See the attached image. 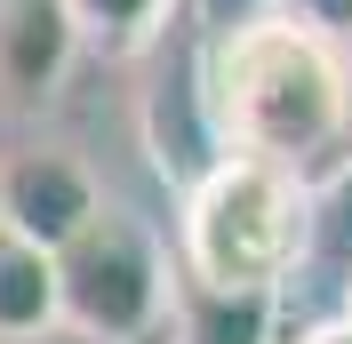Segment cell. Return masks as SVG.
<instances>
[{
    "label": "cell",
    "mask_w": 352,
    "mask_h": 344,
    "mask_svg": "<svg viewBox=\"0 0 352 344\" xmlns=\"http://www.w3.org/2000/svg\"><path fill=\"white\" fill-rule=\"evenodd\" d=\"M305 216H312L305 224V264L320 257V264H336V280H352V160L312 184Z\"/></svg>",
    "instance_id": "ba28073f"
},
{
    "label": "cell",
    "mask_w": 352,
    "mask_h": 344,
    "mask_svg": "<svg viewBox=\"0 0 352 344\" xmlns=\"http://www.w3.org/2000/svg\"><path fill=\"white\" fill-rule=\"evenodd\" d=\"M192 80L217 152H248L264 169L296 176L305 193L352 160V56L320 24L288 8L224 17Z\"/></svg>",
    "instance_id": "6da1fadb"
},
{
    "label": "cell",
    "mask_w": 352,
    "mask_h": 344,
    "mask_svg": "<svg viewBox=\"0 0 352 344\" xmlns=\"http://www.w3.org/2000/svg\"><path fill=\"white\" fill-rule=\"evenodd\" d=\"M336 312H352V280H344V304H336Z\"/></svg>",
    "instance_id": "7c38bea8"
},
{
    "label": "cell",
    "mask_w": 352,
    "mask_h": 344,
    "mask_svg": "<svg viewBox=\"0 0 352 344\" xmlns=\"http://www.w3.org/2000/svg\"><path fill=\"white\" fill-rule=\"evenodd\" d=\"M96 200H104L96 169L72 160L65 144H16V152H0V224H8V233L41 240V248H65V240L88 224Z\"/></svg>",
    "instance_id": "277c9868"
},
{
    "label": "cell",
    "mask_w": 352,
    "mask_h": 344,
    "mask_svg": "<svg viewBox=\"0 0 352 344\" xmlns=\"http://www.w3.org/2000/svg\"><path fill=\"white\" fill-rule=\"evenodd\" d=\"M160 328H168V344H272L280 297H264V288H208L192 272H168Z\"/></svg>",
    "instance_id": "8992f818"
},
{
    "label": "cell",
    "mask_w": 352,
    "mask_h": 344,
    "mask_svg": "<svg viewBox=\"0 0 352 344\" xmlns=\"http://www.w3.org/2000/svg\"><path fill=\"white\" fill-rule=\"evenodd\" d=\"M305 184L264 169L248 152H217L184 184V224H176V272L208 288H264L280 297L288 272H305Z\"/></svg>",
    "instance_id": "7a4b0ae2"
},
{
    "label": "cell",
    "mask_w": 352,
    "mask_h": 344,
    "mask_svg": "<svg viewBox=\"0 0 352 344\" xmlns=\"http://www.w3.org/2000/svg\"><path fill=\"white\" fill-rule=\"evenodd\" d=\"M296 344H352V312H320V321H305Z\"/></svg>",
    "instance_id": "30bf717a"
},
{
    "label": "cell",
    "mask_w": 352,
    "mask_h": 344,
    "mask_svg": "<svg viewBox=\"0 0 352 344\" xmlns=\"http://www.w3.org/2000/svg\"><path fill=\"white\" fill-rule=\"evenodd\" d=\"M176 0H65V17L80 41H104V48H144L160 41V24H168Z\"/></svg>",
    "instance_id": "9c48e42d"
},
{
    "label": "cell",
    "mask_w": 352,
    "mask_h": 344,
    "mask_svg": "<svg viewBox=\"0 0 352 344\" xmlns=\"http://www.w3.org/2000/svg\"><path fill=\"white\" fill-rule=\"evenodd\" d=\"M336 41H344V56H352V17H344V32H336Z\"/></svg>",
    "instance_id": "8fae6325"
},
{
    "label": "cell",
    "mask_w": 352,
    "mask_h": 344,
    "mask_svg": "<svg viewBox=\"0 0 352 344\" xmlns=\"http://www.w3.org/2000/svg\"><path fill=\"white\" fill-rule=\"evenodd\" d=\"M56 257V312L72 336L96 344H144L168 312V257L144 216H129L120 200H96L88 224L48 248Z\"/></svg>",
    "instance_id": "3957f363"
},
{
    "label": "cell",
    "mask_w": 352,
    "mask_h": 344,
    "mask_svg": "<svg viewBox=\"0 0 352 344\" xmlns=\"http://www.w3.org/2000/svg\"><path fill=\"white\" fill-rule=\"evenodd\" d=\"M65 328L56 312V257L0 224V344H41Z\"/></svg>",
    "instance_id": "52a82bcc"
},
{
    "label": "cell",
    "mask_w": 352,
    "mask_h": 344,
    "mask_svg": "<svg viewBox=\"0 0 352 344\" xmlns=\"http://www.w3.org/2000/svg\"><path fill=\"white\" fill-rule=\"evenodd\" d=\"M72 48H80V32H72L65 0H0V96L8 105L48 96L65 80Z\"/></svg>",
    "instance_id": "5b68a950"
}]
</instances>
